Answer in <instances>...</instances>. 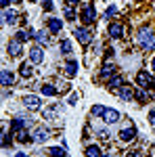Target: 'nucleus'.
<instances>
[{
  "mask_svg": "<svg viewBox=\"0 0 155 157\" xmlns=\"http://www.w3.org/2000/svg\"><path fill=\"white\" fill-rule=\"evenodd\" d=\"M52 6H55V4H52V0H42V9H44L46 13L52 11Z\"/></svg>",
  "mask_w": 155,
  "mask_h": 157,
  "instance_id": "nucleus-34",
  "label": "nucleus"
},
{
  "mask_svg": "<svg viewBox=\"0 0 155 157\" xmlns=\"http://www.w3.org/2000/svg\"><path fill=\"white\" fill-rule=\"evenodd\" d=\"M76 103H78V94H76V92H73L72 97H69V105H76Z\"/></svg>",
  "mask_w": 155,
  "mask_h": 157,
  "instance_id": "nucleus-36",
  "label": "nucleus"
},
{
  "mask_svg": "<svg viewBox=\"0 0 155 157\" xmlns=\"http://www.w3.org/2000/svg\"><path fill=\"white\" fill-rule=\"evenodd\" d=\"M11 134H13V132H11ZM11 134L6 132V130H4V132H2V149H9V145H11V143H13Z\"/></svg>",
  "mask_w": 155,
  "mask_h": 157,
  "instance_id": "nucleus-29",
  "label": "nucleus"
},
{
  "mask_svg": "<svg viewBox=\"0 0 155 157\" xmlns=\"http://www.w3.org/2000/svg\"><path fill=\"white\" fill-rule=\"evenodd\" d=\"M147 157H149V155H147Z\"/></svg>",
  "mask_w": 155,
  "mask_h": 157,
  "instance_id": "nucleus-45",
  "label": "nucleus"
},
{
  "mask_svg": "<svg viewBox=\"0 0 155 157\" xmlns=\"http://www.w3.org/2000/svg\"><path fill=\"white\" fill-rule=\"evenodd\" d=\"M6 52H9L11 57H21V52H23V42H21L19 38L9 40V44H6Z\"/></svg>",
  "mask_w": 155,
  "mask_h": 157,
  "instance_id": "nucleus-6",
  "label": "nucleus"
},
{
  "mask_svg": "<svg viewBox=\"0 0 155 157\" xmlns=\"http://www.w3.org/2000/svg\"><path fill=\"white\" fill-rule=\"evenodd\" d=\"M136 138V128H134V124L128 121L122 130H119V140H124V143H132Z\"/></svg>",
  "mask_w": 155,
  "mask_h": 157,
  "instance_id": "nucleus-5",
  "label": "nucleus"
},
{
  "mask_svg": "<svg viewBox=\"0 0 155 157\" xmlns=\"http://www.w3.org/2000/svg\"><path fill=\"white\" fill-rule=\"evenodd\" d=\"M118 94H119V98H122L124 103H128V101H132V98H134V90H132L128 84H124V86L118 90Z\"/></svg>",
  "mask_w": 155,
  "mask_h": 157,
  "instance_id": "nucleus-15",
  "label": "nucleus"
},
{
  "mask_svg": "<svg viewBox=\"0 0 155 157\" xmlns=\"http://www.w3.org/2000/svg\"><path fill=\"white\" fill-rule=\"evenodd\" d=\"M136 44L141 46V50L149 52V50H155V32L151 27H141L136 32Z\"/></svg>",
  "mask_w": 155,
  "mask_h": 157,
  "instance_id": "nucleus-1",
  "label": "nucleus"
},
{
  "mask_svg": "<svg viewBox=\"0 0 155 157\" xmlns=\"http://www.w3.org/2000/svg\"><path fill=\"white\" fill-rule=\"evenodd\" d=\"M2 21H4V25H15L19 21V15L13 11V9H4L2 11Z\"/></svg>",
  "mask_w": 155,
  "mask_h": 157,
  "instance_id": "nucleus-12",
  "label": "nucleus"
},
{
  "mask_svg": "<svg viewBox=\"0 0 155 157\" xmlns=\"http://www.w3.org/2000/svg\"><path fill=\"white\" fill-rule=\"evenodd\" d=\"M40 92H42L44 97H55L59 90H57V88H55L52 84H42V86H40Z\"/></svg>",
  "mask_w": 155,
  "mask_h": 157,
  "instance_id": "nucleus-21",
  "label": "nucleus"
},
{
  "mask_svg": "<svg viewBox=\"0 0 155 157\" xmlns=\"http://www.w3.org/2000/svg\"><path fill=\"white\" fill-rule=\"evenodd\" d=\"M11 2H15V4H19V2H23V0H11Z\"/></svg>",
  "mask_w": 155,
  "mask_h": 157,
  "instance_id": "nucleus-42",
  "label": "nucleus"
},
{
  "mask_svg": "<svg viewBox=\"0 0 155 157\" xmlns=\"http://www.w3.org/2000/svg\"><path fill=\"white\" fill-rule=\"evenodd\" d=\"M149 124H151V126H155V107L149 111Z\"/></svg>",
  "mask_w": 155,
  "mask_h": 157,
  "instance_id": "nucleus-35",
  "label": "nucleus"
},
{
  "mask_svg": "<svg viewBox=\"0 0 155 157\" xmlns=\"http://www.w3.org/2000/svg\"><path fill=\"white\" fill-rule=\"evenodd\" d=\"M149 97H151V98L155 101V90H153V92H149Z\"/></svg>",
  "mask_w": 155,
  "mask_h": 157,
  "instance_id": "nucleus-40",
  "label": "nucleus"
},
{
  "mask_svg": "<svg viewBox=\"0 0 155 157\" xmlns=\"http://www.w3.org/2000/svg\"><path fill=\"white\" fill-rule=\"evenodd\" d=\"M17 143H21V145H25V143H29V140H34V136L27 132V130H21V132H17Z\"/></svg>",
  "mask_w": 155,
  "mask_h": 157,
  "instance_id": "nucleus-22",
  "label": "nucleus"
},
{
  "mask_svg": "<svg viewBox=\"0 0 155 157\" xmlns=\"http://www.w3.org/2000/svg\"><path fill=\"white\" fill-rule=\"evenodd\" d=\"M107 34L109 38H113V40H119V38L124 36V23H118V21H111L107 27Z\"/></svg>",
  "mask_w": 155,
  "mask_h": 157,
  "instance_id": "nucleus-8",
  "label": "nucleus"
},
{
  "mask_svg": "<svg viewBox=\"0 0 155 157\" xmlns=\"http://www.w3.org/2000/svg\"><path fill=\"white\" fill-rule=\"evenodd\" d=\"M119 111H115V109H105V113H103V121L107 124V126H111V124H118L119 121Z\"/></svg>",
  "mask_w": 155,
  "mask_h": 157,
  "instance_id": "nucleus-10",
  "label": "nucleus"
},
{
  "mask_svg": "<svg viewBox=\"0 0 155 157\" xmlns=\"http://www.w3.org/2000/svg\"><path fill=\"white\" fill-rule=\"evenodd\" d=\"M19 73H21V78H29L32 73H34V67H32V63H21V67H19Z\"/></svg>",
  "mask_w": 155,
  "mask_h": 157,
  "instance_id": "nucleus-23",
  "label": "nucleus"
},
{
  "mask_svg": "<svg viewBox=\"0 0 155 157\" xmlns=\"http://www.w3.org/2000/svg\"><path fill=\"white\" fill-rule=\"evenodd\" d=\"M34 36H36V32H34V29L27 25V29H21V32H17V36H15V38H19L21 42H25V40H29V38H34Z\"/></svg>",
  "mask_w": 155,
  "mask_h": 157,
  "instance_id": "nucleus-20",
  "label": "nucleus"
},
{
  "mask_svg": "<svg viewBox=\"0 0 155 157\" xmlns=\"http://www.w3.org/2000/svg\"><path fill=\"white\" fill-rule=\"evenodd\" d=\"M136 84L141 86V88H145V90H151V88H155V78H153V73H149V71H138V73H136Z\"/></svg>",
  "mask_w": 155,
  "mask_h": 157,
  "instance_id": "nucleus-2",
  "label": "nucleus"
},
{
  "mask_svg": "<svg viewBox=\"0 0 155 157\" xmlns=\"http://www.w3.org/2000/svg\"><path fill=\"white\" fill-rule=\"evenodd\" d=\"M32 136H34V143H46L48 136H50V130L40 126V128H36V130H34V134H32Z\"/></svg>",
  "mask_w": 155,
  "mask_h": 157,
  "instance_id": "nucleus-13",
  "label": "nucleus"
},
{
  "mask_svg": "<svg viewBox=\"0 0 155 157\" xmlns=\"http://www.w3.org/2000/svg\"><path fill=\"white\" fill-rule=\"evenodd\" d=\"M90 113H92V117H103V113H105V107H101V105H95V107L90 109Z\"/></svg>",
  "mask_w": 155,
  "mask_h": 157,
  "instance_id": "nucleus-31",
  "label": "nucleus"
},
{
  "mask_svg": "<svg viewBox=\"0 0 155 157\" xmlns=\"http://www.w3.org/2000/svg\"><path fill=\"white\" fill-rule=\"evenodd\" d=\"M59 113H63V107H61V105H52V107L44 109V117H46V120H55V117H59Z\"/></svg>",
  "mask_w": 155,
  "mask_h": 157,
  "instance_id": "nucleus-19",
  "label": "nucleus"
},
{
  "mask_svg": "<svg viewBox=\"0 0 155 157\" xmlns=\"http://www.w3.org/2000/svg\"><path fill=\"white\" fill-rule=\"evenodd\" d=\"M61 29H63V21H61L59 17H50L48 19V32L50 34H59Z\"/></svg>",
  "mask_w": 155,
  "mask_h": 157,
  "instance_id": "nucleus-16",
  "label": "nucleus"
},
{
  "mask_svg": "<svg viewBox=\"0 0 155 157\" xmlns=\"http://www.w3.org/2000/svg\"><path fill=\"white\" fill-rule=\"evenodd\" d=\"M124 84H126V82H124V78H122V75H118V73H115V75H111V78L107 80V86L111 88V90H119Z\"/></svg>",
  "mask_w": 155,
  "mask_h": 157,
  "instance_id": "nucleus-18",
  "label": "nucleus"
},
{
  "mask_svg": "<svg viewBox=\"0 0 155 157\" xmlns=\"http://www.w3.org/2000/svg\"><path fill=\"white\" fill-rule=\"evenodd\" d=\"M84 153H86V157H103V153H101V149H99L96 145H88Z\"/></svg>",
  "mask_w": 155,
  "mask_h": 157,
  "instance_id": "nucleus-25",
  "label": "nucleus"
},
{
  "mask_svg": "<svg viewBox=\"0 0 155 157\" xmlns=\"http://www.w3.org/2000/svg\"><path fill=\"white\" fill-rule=\"evenodd\" d=\"M80 19H82V23L84 25H92L96 21V11H95V6L92 4H86L82 9V13H80Z\"/></svg>",
  "mask_w": 155,
  "mask_h": 157,
  "instance_id": "nucleus-4",
  "label": "nucleus"
},
{
  "mask_svg": "<svg viewBox=\"0 0 155 157\" xmlns=\"http://www.w3.org/2000/svg\"><path fill=\"white\" fill-rule=\"evenodd\" d=\"M101 80H109L111 75H115V65L113 63H109V61H105L103 63V67H101Z\"/></svg>",
  "mask_w": 155,
  "mask_h": 157,
  "instance_id": "nucleus-14",
  "label": "nucleus"
},
{
  "mask_svg": "<svg viewBox=\"0 0 155 157\" xmlns=\"http://www.w3.org/2000/svg\"><path fill=\"white\" fill-rule=\"evenodd\" d=\"M0 82H2V86H4V88H9L11 84H15V75H13V71L2 69V71H0Z\"/></svg>",
  "mask_w": 155,
  "mask_h": 157,
  "instance_id": "nucleus-17",
  "label": "nucleus"
},
{
  "mask_svg": "<svg viewBox=\"0 0 155 157\" xmlns=\"http://www.w3.org/2000/svg\"><path fill=\"white\" fill-rule=\"evenodd\" d=\"M23 107L29 109V111H38V109L42 107V101L38 94H25L23 97Z\"/></svg>",
  "mask_w": 155,
  "mask_h": 157,
  "instance_id": "nucleus-7",
  "label": "nucleus"
},
{
  "mask_svg": "<svg viewBox=\"0 0 155 157\" xmlns=\"http://www.w3.org/2000/svg\"><path fill=\"white\" fill-rule=\"evenodd\" d=\"M32 2H36V0H32Z\"/></svg>",
  "mask_w": 155,
  "mask_h": 157,
  "instance_id": "nucleus-44",
  "label": "nucleus"
},
{
  "mask_svg": "<svg viewBox=\"0 0 155 157\" xmlns=\"http://www.w3.org/2000/svg\"><path fill=\"white\" fill-rule=\"evenodd\" d=\"M29 61H32V63H42V61H44V50H42V46H32V48H29Z\"/></svg>",
  "mask_w": 155,
  "mask_h": 157,
  "instance_id": "nucleus-11",
  "label": "nucleus"
},
{
  "mask_svg": "<svg viewBox=\"0 0 155 157\" xmlns=\"http://www.w3.org/2000/svg\"><path fill=\"white\" fill-rule=\"evenodd\" d=\"M65 2H67V4H69V6H73V4H78V2H80V0H65Z\"/></svg>",
  "mask_w": 155,
  "mask_h": 157,
  "instance_id": "nucleus-38",
  "label": "nucleus"
},
{
  "mask_svg": "<svg viewBox=\"0 0 155 157\" xmlns=\"http://www.w3.org/2000/svg\"><path fill=\"white\" fill-rule=\"evenodd\" d=\"M96 136H99L101 140H107L109 138V130L107 128H96Z\"/></svg>",
  "mask_w": 155,
  "mask_h": 157,
  "instance_id": "nucleus-32",
  "label": "nucleus"
},
{
  "mask_svg": "<svg viewBox=\"0 0 155 157\" xmlns=\"http://www.w3.org/2000/svg\"><path fill=\"white\" fill-rule=\"evenodd\" d=\"M9 2H11V0H0V4H2V9H9Z\"/></svg>",
  "mask_w": 155,
  "mask_h": 157,
  "instance_id": "nucleus-37",
  "label": "nucleus"
},
{
  "mask_svg": "<svg viewBox=\"0 0 155 157\" xmlns=\"http://www.w3.org/2000/svg\"><path fill=\"white\" fill-rule=\"evenodd\" d=\"M48 155L50 157H65V147H50Z\"/></svg>",
  "mask_w": 155,
  "mask_h": 157,
  "instance_id": "nucleus-27",
  "label": "nucleus"
},
{
  "mask_svg": "<svg viewBox=\"0 0 155 157\" xmlns=\"http://www.w3.org/2000/svg\"><path fill=\"white\" fill-rule=\"evenodd\" d=\"M61 52H63V55H69V52H72V40H67V38L61 40Z\"/></svg>",
  "mask_w": 155,
  "mask_h": 157,
  "instance_id": "nucleus-28",
  "label": "nucleus"
},
{
  "mask_svg": "<svg viewBox=\"0 0 155 157\" xmlns=\"http://www.w3.org/2000/svg\"><path fill=\"white\" fill-rule=\"evenodd\" d=\"M34 40H36L38 46H46V44H48V34H46V32H36Z\"/></svg>",
  "mask_w": 155,
  "mask_h": 157,
  "instance_id": "nucleus-24",
  "label": "nucleus"
},
{
  "mask_svg": "<svg viewBox=\"0 0 155 157\" xmlns=\"http://www.w3.org/2000/svg\"><path fill=\"white\" fill-rule=\"evenodd\" d=\"M151 71L155 73V57H153V59H151Z\"/></svg>",
  "mask_w": 155,
  "mask_h": 157,
  "instance_id": "nucleus-39",
  "label": "nucleus"
},
{
  "mask_svg": "<svg viewBox=\"0 0 155 157\" xmlns=\"http://www.w3.org/2000/svg\"><path fill=\"white\" fill-rule=\"evenodd\" d=\"M134 98H136V101H138V103H147V101H149V90H145V88H141V90H136V92H134Z\"/></svg>",
  "mask_w": 155,
  "mask_h": 157,
  "instance_id": "nucleus-26",
  "label": "nucleus"
},
{
  "mask_svg": "<svg viewBox=\"0 0 155 157\" xmlns=\"http://www.w3.org/2000/svg\"><path fill=\"white\" fill-rule=\"evenodd\" d=\"M78 69H80V63L76 59L65 61V75H67V78H76V75H78Z\"/></svg>",
  "mask_w": 155,
  "mask_h": 157,
  "instance_id": "nucleus-9",
  "label": "nucleus"
},
{
  "mask_svg": "<svg viewBox=\"0 0 155 157\" xmlns=\"http://www.w3.org/2000/svg\"><path fill=\"white\" fill-rule=\"evenodd\" d=\"M76 17H78V15H76V11H73L72 6L67 4V6H65V19H67V21H76Z\"/></svg>",
  "mask_w": 155,
  "mask_h": 157,
  "instance_id": "nucleus-30",
  "label": "nucleus"
},
{
  "mask_svg": "<svg viewBox=\"0 0 155 157\" xmlns=\"http://www.w3.org/2000/svg\"><path fill=\"white\" fill-rule=\"evenodd\" d=\"M115 13H118V6H113V4H111V6H107V11H105V19H111Z\"/></svg>",
  "mask_w": 155,
  "mask_h": 157,
  "instance_id": "nucleus-33",
  "label": "nucleus"
},
{
  "mask_svg": "<svg viewBox=\"0 0 155 157\" xmlns=\"http://www.w3.org/2000/svg\"><path fill=\"white\" fill-rule=\"evenodd\" d=\"M103 157H111V155H105V153H103Z\"/></svg>",
  "mask_w": 155,
  "mask_h": 157,
  "instance_id": "nucleus-43",
  "label": "nucleus"
},
{
  "mask_svg": "<svg viewBox=\"0 0 155 157\" xmlns=\"http://www.w3.org/2000/svg\"><path fill=\"white\" fill-rule=\"evenodd\" d=\"M15 157H27V155H25V153H17Z\"/></svg>",
  "mask_w": 155,
  "mask_h": 157,
  "instance_id": "nucleus-41",
  "label": "nucleus"
},
{
  "mask_svg": "<svg viewBox=\"0 0 155 157\" xmlns=\"http://www.w3.org/2000/svg\"><path fill=\"white\" fill-rule=\"evenodd\" d=\"M73 36H76V40H78L82 46H88V44L92 42V38H95L88 27H76V29H73Z\"/></svg>",
  "mask_w": 155,
  "mask_h": 157,
  "instance_id": "nucleus-3",
  "label": "nucleus"
}]
</instances>
